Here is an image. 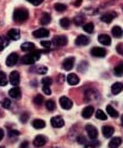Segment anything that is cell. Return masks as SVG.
<instances>
[{
	"instance_id": "1",
	"label": "cell",
	"mask_w": 123,
	"mask_h": 148,
	"mask_svg": "<svg viewBox=\"0 0 123 148\" xmlns=\"http://www.w3.org/2000/svg\"><path fill=\"white\" fill-rule=\"evenodd\" d=\"M41 54H42V51H40V50H34V51H30L27 55H25V56L23 58V63L24 64H34L37 60H40V58H41Z\"/></svg>"
},
{
	"instance_id": "2",
	"label": "cell",
	"mask_w": 123,
	"mask_h": 148,
	"mask_svg": "<svg viewBox=\"0 0 123 148\" xmlns=\"http://www.w3.org/2000/svg\"><path fill=\"white\" fill-rule=\"evenodd\" d=\"M29 17V12H27L25 8H17L13 12V19L17 22V23H23Z\"/></svg>"
},
{
	"instance_id": "3",
	"label": "cell",
	"mask_w": 123,
	"mask_h": 148,
	"mask_svg": "<svg viewBox=\"0 0 123 148\" xmlns=\"http://www.w3.org/2000/svg\"><path fill=\"white\" fill-rule=\"evenodd\" d=\"M85 129H86L87 135H89V137L91 138V140H96L97 136H98V130L96 129V127H93L91 124H87L86 127H85Z\"/></svg>"
},
{
	"instance_id": "4",
	"label": "cell",
	"mask_w": 123,
	"mask_h": 148,
	"mask_svg": "<svg viewBox=\"0 0 123 148\" xmlns=\"http://www.w3.org/2000/svg\"><path fill=\"white\" fill-rule=\"evenodd\" d=\"M67 42H68V40L66 36H58L54 38L53 45H56V47H65V45H67Z\"/></svg>"
},
{
	"instance_id": "5",
	"label": "cell",
	"mask_w": 123,
	"mask_h": 148,
	"mask_svg": "<svg viewBox=\"0 0 123 148\" xmlns=\"http://www.w3.org/2000/svg\"><path fill=\"white\" fill-rule=\"evenodd\" d=\"M32 36L36 37V38H45V37L49 36V31L47 29H44V27H40V29L34 31Z\"/></svg>"
},
{
	"instance_id": "6",
	"label": "cell",
	"mask_w": 123,
	"mask_h": 148,
	"mask_svg": "<svg viewBox=\"0 0 123 148\" xmlns=\"http://www.w3.org/2000/svg\"><path fill=\"white\" fill-rule=\"evenodd\" d=\"M18 60H19V58H18V54L17 53H11L7 56V59H6V64L8 67H12V66H14V64L18 62Z\"/></svg>"
},
{
	"instance_id": "7",
	"label": "cell",
	"mask_w": 123,
	"mask_h": 148,
	"mask_svg": "<svg viewBox=\"0 0 123 148\" xmlns=\"http://www.w3.org/2000/svg\"><path fill=\"white\" fill-rule=\"evenodd\" d=\"M91 54L94 58H104L107 55V50L104 48H100V47H94V48H92Z\"/></svg>"
},
{
	"instance_id": "8",
	"label": "cell",
	"mask_w": 123,
	"mask_h": 148,
	"mask_svg": "<svg viewBox=\"0 0 123 148\" xmlns=\"http://www.w3.org/2000/svg\"><path fill=\"white\" fill-rule=\"evenodd\" d=\"M74 62H75V59L72 56V58H67L65 59V61L62 62V67L65 71H71L73 67H74Z\"/></svg>"
},
{
	"instance_id": "9",
	"label": "cell",
	"mask_w": 123,
	"mask_h": 148,
	"mask_svg": "<svg viewBox=\"0 0 123 148\" xmlns=\"http://www.w3.org/2000/svg\"><path fill=\"white\" fill-rule=\"evenodd\" d=\"M52 125L54 128H62L65 125V121H63V118L61 116H55L52 118V121H50Z\"/></svg>"
},
{
	"instance_id": "10",
	"label": "cell",
	"mask_w": 123,
	"mask_h": 148,
	"mask_svg": "<svg viewBox=\"0 0 123 148\" xmlns=\"http://www.w3.org/2000/svg\"><path fill=\"white\" fill-rule=\"evenodd\" d=\"M7 38L11 41H18L21 38V32L18 29H11L7 32Z\"/></svg>"
},
{
	"instance_id": "11",
	"label": "cell",
	"mask_w": 123,
	"mask_h": 148,
	"mask_svg": "<svg viewBox=\"0 0 123 148\" xmlns=\"http://www.w3.org/2000/svg\"><path fill=\"white\" fill-rule=\"evenodd\" d=\"M60 105L62 109L65 110H69L72 106H73V103H72V100L67 97H61L60 98Z\"/></svg>"
},
{
	"instance_id": "12",
	"label": "cell",
	"mask_w": 123,
	"mask_h": 148,
	"mask_svg": "<svg viewBox=\"0 0 123 148\" xmlns=\"http://www.w3.org/2000/svg\"><path fill=\"white\" fill-rule=\"evenodd\" d=\"M10 82L13 86H18L19 85V81H21V77H19V73L18 72H12L10 74V78H8Z\"/></svg>"
},
{
	"instance_id": "13",
	"label": "cell",
	"mask_w": 123,
	"mask_h": 148,
	"mask_svg": "<svg viewBox=\"0 0 123 148\" xmlns=\"http://www.w3.org/2000/svg\"><path fill=\"white\" fill-rule=\"evenodd\" d=\"M8 95H10V97L13 98V99H19L22 97L21 88L18 86H13V88H11L10 91H8Z\"/></svg>"
},
{
	"instance_id": "14",
	"label": "cell",
	"mask_w": 123,
	"mask_h": 148,
	"mask_svg": "<svg viewBox=\"0 0 123 148\" xmlns=\"http://www.w3.org/2000/svg\"><path fill=\"white\" fill-rule=\"evenodd\" d=\"M47 143V137L43 135H37L34 140V146L35 147H43Z\"/></svg>"
},
{
	"instance_id": "15",
	"label": "cell",
	"mask_w": 123,
	"mask_h": 148,
	"mask_svg": "<svg viewBox=\"0 0 123 148\" xmlns=\"http://www.w3.org/2000/svg\"><path fill=\"white\" fill-rule=\"evenodd\" d=\"M90 43V38L89 36H85V35H80L77 37V40H75V44L77 45H87Z\"/></svg>"
},
{
	"instance_id": "16",
	"label": "cell",
	"mask_w": 123,
	"mask_h": 148,
	"mask_svg": "<svg viewBox=\"0 0 123 148\" xmlns=\"http://www.w3.org/2000/svg\"><path fill=\"white\" fill-rule=\"evenodd\" d=\"M98 42L103 45H110L111 44V38L110 36L107 35V34H103V35H99L98 36Z\"/></svg>"
},
{
	"instance_id": "17",
	"label": "cell",
	"mask_w": 123,
	"mask_h": 148,
	"mask_svg": "<svg viewBox=\"0 0 123 148\" xmlns=\"http://www.w3.org/2000/svg\"><path fill=\"white\" fill-rule=\"evenodd\" d=\"M94 114V108L92 106V105H89V106H86L84 110H82V112H81V116L84 117V118H90L92 115Z\"/></svg>"
},
{
	"instance_id": "18",
	"label": "cell",
	"mask_w": 123,
	"mask_h": 148,
	"mask_svg": "<svg viewBox=\"0 0 123 148\" xmlns=\"http://www.w3.org/2000/svg\"><path fill=\"white\" fill-rule=\"evenodd\" d=\"M67 82L71 85V86H75V85H78L79 84V77L77 75V74H68V77H67Z\"/></svg>"
},
{
	"instance_id": "19",
	"label": "cell",
	"mask_w": 123,
	"mask_h": 148,
	"mask_svg": "<svg viewBox=\"0 0 123 148\" xmlns=\"http://www.w3.org/2000/svg\"><path fill=\"white\" fill-rule=\"evenodd\" d=\"M115 17H116V13H115V12H108V13H105V14H103L100 19H102L104 23H111Z\"/></svg>"
},
{
	"instance_id": "20",
	"label": "cell",
	"mask_w": 123,
	"mask_h": 148,
	"mask_svg": "<svg viewBox=\"0 0 123 148\" xmlns=\"http://www.w3.org/2000/svg\"><path fill=\"white\" fill-rule=\"evenodd\" d=\"M102 132H103V135L105 137H110V136L113 135V133H115V129H113L112 127H110V125H105V127H103Z\"/></svg>"
},
{
	"instance_id": "21",
	"label": "cell",
	"mask_w": 123,
	"mask_h": 148,
	"mask_svg": "<svg viewBox=\"0 0 123 148\" xmlns=\"http://www.w3.org/2000/svg\"><path fill=\"white\" fill-rule=\"evenodd\" d=\"M122 90H123V84L122 82H115V84L111 86L112 95H118L120 92H122Z\"/></svg>"
},
{
	"instance_id": "22",
	"label": "cell",
	"mask_w": 123,
	"mask_h": 148,
	"mask_svg": "<svg viewBox=\"0 0 123 148\" xmlns=\"http://www.w3.org/2000/svg\"><path fill=\"white\" fill-rule=\"evenodd\" d=\"M121 143H122V138L121 137H113L109 142V148H118L121 146Z\"/></svg>"
},
{
	"instance_id": "23",
	"label": "cell",
	"mask_w": 123,
	"mask_h": 148,
	"mask_svg": "<svg viewBox=\"0 0 123 148\" xmlns=\"http://www.w3.org/2000/svg\"><path fill=\"white\" fill-rule=\"evenodd\" d=\"M21 49H22L23 51H29V53H30V51L35 50V44L31 43V42H24V43L22 44Z\"/></svg>"
},
{
	"instance_id": "24",
	"label": "cell",
	"mask_w": 123,
	"mask_h": 148,
	"mask_svg": "<svg viewBox=\"0 0 123 148\" xmlns=\"http://www.w3.org/2000/svg\"><path fill=\"white\" fill-rule=\"evenodd\" d=\"M111 32H112V36H115L116 38H120V37L123 36V30H122V27L118 26V25L113 26V27H112V30H111Z\"/></svg>"
},
{
	"instance_id": "25",
	"label": "cell",
	"mask_w": 123,
	"mask_h": 148,
	"mask_svg": "<svg viewBox=\"0 0 123 148\" xmlns=\"http://www.w3.org/2000/svg\"><path fill=\"white\" fill-rule=\"evenodd\" d=\"M8 43H10V40L7 38V36H0V51L4 50L8 45Z\"/></svg>"
},
{
	"instance_id": "26",
	"label": "cell",
	"mask_w": 123,
	"mask_h": 148,
	"mask_svg": "<svg viewBox=\"0 0 123 148\" xmlns=\"http://www.w3.org/2000/svg\"><path fill=\"white\" fill-rule=\"evenodd\" d=\"M32 127L36 128V129H43L45 127V122L43 119H35L32 122Z\"/></svg>"
},
{
	"instance_id": "27",
	"label": "cell",
	"mask_w": 123,
	"mask_h": 148,
	"mask_svg": "<svg viewBox=\"0 0 123 148\" xmlns=\"http://www.w3.org/2000/svg\"><path fill=\"white\" fill-rule=\"evenodd\" d=\"M50 21H52V17H50V14L49 13H43L42 14V18H41V24L42 25H47V24H49L50 23Z\"/></svg>"
},
{
	"instance_id": "28",
	"label": "cell",
	"mask_w": 123,
	"mask_h": 148,
	"mask_svg": "<svg viewBox=\"0 0 123 148\" xmlns=\"http://www.w3.org/2000/svg\"><path fill=\"white\" fill-rule=\"evenodd\" d=\"M107 112H108L111 117H113V118L118 117V112H117V111H116L115 109H113L111 105H108V106H107Z\"/></svg>"
},
{
	"instance_id": "29",
	"label": "cell",
	"mask_w": 123,
	"mask_h": 148,
	"mask_svg": "<svg viewBox=\"0 0 123 148\" xmlns=\"http://www.w3.org/2000/svg\"><path fill=\"white\" fill-rule=\"evenodd\" d=\"M94 115H96V117H97L98 119H102V121H105V119H107V114L104 112L103 110H100V109L97 110L96 112H94Z\"/></svg>"
},
{
	"instance_id": "30",
	"label": "cell",
	"mask_w": 123,
	"mask_h": 148,
	"mask_svg": "<svg viewBox=\"0 0 123 148\" xmlns=\"http://www.w3.org/2000/svg\"><path fill=\"white\" fill-rule=\"evenodd\" d=\"M60 25L63 27V29H68L69 25H71V21H69V18H62V19L60 21Z\"/></svg>"
},
{
	"instance_id": "31",
	"label": "cell",
	"mask_w": 123,
	"mask_h": 148,
	"mask_svg": "<svg viewBox=\"0 0 123 148\" xmlns=\"http://www.w3.org/2000/svg\"><path fill=\"white\" fill-rule=\"evenodd\" d=\"M82 29L86 31V32H89V34H92L93 30H94V25H93L92 23H87V24H85V25L82 26Z\"/></svg>"
},
{
	"instance_id": "32",
	"label": "cell",
	"mask_w": 123,
	"mask_h": 148,
	"mask_svg": "<svg viewBox=\"0 0 123 148\" xmlns=\"http://www.w3.org/2000/svg\"><path fill=\"white\" fill-rule=\"evenodd\" d=\"M115 74H116L117 77L123 75V63H120V64H117V66H116V68H115Z\"/></svg>"
},
{
	"instance_id": "33",
	"label": "cell",
	"mask_w": 123,
	"mask_h": 148,
	"mask_svg": "<svg viewBox=\"0 0 123 148\" xmlns=\"http://www.w3.org/2000/svg\"><path fill=\"white\" fill-rule=\"evenodd\" d=\"M34 103H35L37 106L42 105V104H43V96H41V95H37V96L34 98Z\"/></svg>"
},
{
	"instance_id": "34",
	"label": "cell",
	"mask_w": 123,
	"mask_h": 148,
	"mask_svg": "<svg viewBox=\"0 0 123 148\" xmlns=\"http://www.w3.org/2000/svg\"><path fill=\"white\" fill-rule=\"evenodd\" d=\"M45 108L48 109L49 111H53V110H55V108H56V105H55V101L54 100H48L45 103Z\"/></svg>"
},
{
	"instance_id": "35",
	"label": "cell",
	"mask_w": 123,
	"mask_h": 148,
	"mask_svg": "<svg viewBox=\"0 0 123 148\" xmlns=\"http://www.w3.org/2000/svg\"><path fill=\"white\" fill-rule=\"evenodd\" d=\"M7 85V78L4 73H0V86H5Z\"/></svg>"
},
{
	"instance_id": "36",
	"label": "cell",
	"mask_w": 123,
	"mask_h": 148,
	"mask_svg": "<svg viewBox=\"0 0 123 148\" xmlns=\"http://www.w3.org/2000/svg\"><path fill=\"white\" fill-rule=\"evenodd\" d=\"M41 45H42L44 49H50V48H53V42H49V41H42V42H41Z\"/></svg>"
},
{
	"instance_id": "37",
	"label": "cell",
	"mask_w": 123,
	"mask_h": 148,
	"mask_svg": "<svg viewBox=\"0 0 123 148\" xmlns=\"http://www.w3.org/2000/svg\"><path fill=\"white\" fill-rule=\"evenodd\" d=\"M54 8L58 12H62V11H65L66 10V5L65 4H55L54 5Z\"/></svg>"
},
{
	"instance_id": "38",
	"label": "cell",
	"mask_w": 123,
	"mask_h": 148,
	"mask_svg": "<svg viewBox=\"0 0 123 148\" xmlns=\"http://www.w3.org/2000/svg\"><path fill=\"white\" fill-rule=\"evenodd\" d=\"M1 106L5 108V109H8V108L11 106V100H10V99H7V98L3 99V100H1Z\"/></svg>"
},
{
	"instance_id": "39",
	"label": "cell",
	"mask_w": 123,
	"mask_h": 148,
	"mask_svg": "<svg viewBox=\"0 0 123 148\" xmlns=\"http://www.w3.org/2000/svg\"><path fill=\"white\" fill-rule=\"evenodd\" d=\"M42 84H43V86H50L53 84V80L50 78H43Z\"/></svg>"
},
{
	"instance_id": "40",
	"label": "cell",
	"mask_w": 123,
	"mask_h": 148,
	"mask_svg": "<svg viewBox=\"0 0 123 148\" xmlns=\"http://www.w3.org/2000/svg\"><path fill=\"white\" fill-rule=\"evenodd\" d=\"M74 23L77 24V25H81V24L84 23V17H81V16L75 17V18H74Z\"/></svg>"
},
{
	"instance_id": "41",
	"label": "cell",
	"mask_w": 123,
	"mask_h": 148,
	"mask_svg": "<svg viewBox=\"0 0 123 148\" xmlns=\"http://www.w3.org/2000/svg\"><path fill=\"white\" fill-rule=\"evenodd\" d=\"M47 71H48V69H47V67H37L36 68V72L38 74H45Z\"/></svg>"
},
{
	"instance_id": "42",
	"label": "cell",
	"mask_w": 123,
	"mask_h": 148,
	"mask_svg": "<svg viewBox=\"0 0 123 148\" xmlns=\"http://www.w3.org/2000/svg\"><path fill=\"white\" fill-rule=\"evenodd\" d=\"M116 50H117V53H118L120 55H122V56H123V43H120V44H117Z\"/></svg>"
},
{
	"instance_id": "43",
	"label": "cell",
	"mask_w": 123,
	"mask_h": 148,
	"mask_svg": "<svg viewBox=\"0 0 123 148\" xmlns=\"http://www.w3.org/2000/svg\"><path fill=\"white\" fill-rule=\"evenodd\" d=\"M42 90H43V93H45L47 96L52 95V91H50V87H49V86H43Z\"/></svg>"
},
{
	"instance_id": "44",
	"label": "cell",
	"mask_w": 123,
	"mask_h": 148,
	"mask_svg": "<svg viewBox=\"0 0 123 148\" xmlns=\"http://www.w3.org/2000/svg\"><path fill=\"white\" fill-rule=\"evenodd\" d=\"M27 118H29V114L25 112V114H23V115L21 116V121H22L23 123H25V122L27 121Z\"/></svg>"
},
{
	"instance_id": "45",
	"label": "cell",
	"mask_w": 123,
	"mask_h": 148,
	"mask_svg": "<svg viewBox=\"0 0 123 148\" xmlns=\"http://www.w3.org/2000/svg\"><path fill=\"white\" fill-rule=\"evenodd\" d=\"M78 142L80 145H85V143H86V138H85L84 136H78Z\"/></svg>"
},
{
	"instance_id": "46",
	"label": "cell",
	"mask_w": 123,
	"mask_h": 148,
	"mask_svg": "<svg viewBox=\"0 0 123 148\" xmlns=\"http://www.w3.org/2000/svg\"><path fill=\"white\" fill-rule=\"evenodd\" d=\"M42 1H43V0H32V3H31V4H34V5L37 6V5H40Z\"/></svg>"
},
{
	"instance_id": "47",
	"label": "cell",
	"mask_w": 123,
	"mask_h": 148,
	"mask_svg": "<svg viewBox=\"0 0 123 148\" xmlns=\"http://www.w3.org/2000/svg\"><path fill=\"white\" fill-rule=\"evenodd\" d=\"M3 137H4V130L3 129H0V141L3 140Z\"/></svg>"
},
{
	"instance_id": "48",
	"label": "cell",
	"mask_w": 123,
	"mask_h": 148,
	"mask_svg": "<svg viewBox=\"0 0 123 148\" xmlns=\"http://www.w3.org/2000/svg\"><path fill=\"white\" fill-rule=\"evenodd\" d=\"M10 135L12 136V135H19V133H18L17 130H11V133H10Z\"/></svg>"
},
{
	"instance_id": "49",
	"label": "cell",
	"mask_w": 123,
	"mask_h": 148,
	"mask_svg": "<svg viewBox=\"0 0 123 148\" xmlns=\"http://www.w3.org/2000/svg\"><path fill=\"white\" fill-rule=\"evenodd\" d=\"M85 148H96L92 143H89V145H85Z\"/></svg>"
},
{
	"instance_id": "50",
	"label": "cell",
	"mask_w": 123,
	"mask_h": 148,
	"mask_svg": "<svg viewBox=\"0 0 123 148\" xmlns=\"http://www.w3.org/2000/svg\"><path fill=\"white\" fill-rule=\"evenodd\" d=\"M21 148H27V142H23L21 145Z\"/></svg>"
},
{
	"instance_id": "51",
	"label": "cell",
	"mask_w": 123,
	"mask_h": 148,
	"mask_svg": "<svg viewBox=\"0 0 123 148\" xmlns=\"http://www.w3.org/2000/svg\"><path fill=\"white\" fill-rule=\"evenodd\" d=\"M63 79H65V78H63V75H60V77H59V81H60V82H62V81H63Z\"/></svg>"
},
{
	"instance_id": "52",
	"label": "cell",
	"mask_w": 123,
	"mask_h": 148,
	"mask_svg": "<svg viewBox=\"0 0 123 148\" xmlns=\"http://www.w3.org/2000/svg\"><path fill=\"white\" fill-rule=\"evenodd\" d=\"M121 124H122V125H123V115H122V116H121Z\"/></svg>"
},
{
	"instance_id": "53",
	"label": "cell",
	"mask_w": 123,
	"mask_h": 148,
	"mask_svg": "<svg viewBox=\"0 0 123 148\" xmlns=\"http://www.w3.org/2000/svg\"><path fill=\"white\" fill-rule=\"evenodd\" d=\"M26 1H29V3H32V0H26Z\"/></svg>"
}]
</instances>
